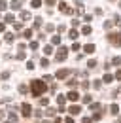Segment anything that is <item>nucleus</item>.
Returning <instances> with one entry per match:
<instances>
[{"label": "nucleus", "mask_w": 121, "mask_h": 123, "mask_svg": "<svg viewBox=\"0 0 121 123\" xmlns=\"http://www.w3.org/2000/svg\"><path fill=\"white\" fill-rule=\"evenodd\" d=\"M102 81H104V83H112V81H114V76L106 72V74H104V78H102Z\"/></svg>", "instance_id": "16"}, {"label": "nucleus", "mask_w": 121, "mask_h": 123, "mask_svg": "<svg viewBox=\"0 0 121 123\" xmlns=\"http://www.w3.org/2000/svg\"><path fill=\"white\" fill-rule=\"evenodd\" d=\"M10 8H12L13 12L21 10V2H19V0H12V2H10Z\"/></svg>", "instance_id": "9"}, {"label": "nucleus", "mask_w": 121, "mask_h": 123, "mask_svg": "<svg viewBox=\"0 0 121 123\" xmlns=\"http://www.w3.org/2000/svg\"><path fill=\"white\" fill-rule=\"evenodd\" d=\"M95 66H97V61H95V59H91V61L87 62V68L91 70V68H95Z\"/></svg>", "instance_id": "27"}, {"label": "nucleus", "mask_w": 121, "mask_h": 123, "mask_svg": "<svg viewBox=\"0 0 121 123\" xmlns=\"http://www.w3.org/2000/svg\"><path fill=\"white\" fill-rule=\"evenodd\" d=\"M79 112H81V106H78V104H72V106L68 108V114L70 116H78Z\"/></svg>", "instance_id": "8"}, {"label": "nucleus", "mask_w": 121, "mask_h": 123, "mask_svg": "<svg viewBox=\"0 0 121 123\" xmlns=\"http://www.w3.org/2000/svg\"><path fill=\"white\" fill-rule=\"evenodd\" d=\"M112 25H114V21H106V23H104V29H112Z\"/></svg>", "instance_id": "39"}, {"label": "nucleus", "mask_w": 121, "mask_h": 123, "mask_svg": "<svg viewBox=\"0 0 121 123\" xmlns=\"http://www.w3.org/2000/svg\"><path fill=\"white\" fill-rule=\"evenodd\" d=\"M66 98H68V100H72V102H78V100H79V93L72 89V91L66 95Z\"/></svg>", "instance_id": "7"}, {"label": "nucleus", "mask_w": 121, "mask_h": 123, "mask_svg": "<svg viewBox=\"0 0 121 123\" xmlns=\"http://www.w3.org/2000/svg\"><path fill=\"white\" fill-rule=\"evenodd\" d=\"M117 123H121V116H119V117H117Z\"/></svg>", "instance_id": "53"}, {"label": "nucleus", "mask_w": 121, "mask_h": 123, "mask_svg": "<svg viewBox=\"0 0 121 123\" xmlns=\"http://www.w3.org/2000/svg\"><path fill=\"white\" fill-rule=\"evenodd\" d=\"M95 49H97V47H95V44H87V46H83V51H85V53H95Z\"/></svg>", "instance_id": "11"}, {"label": "nucleus", "mask_w": 121, "mask_h": 123, "mask_svg": "<svg viewBox=\"0 0 121 123\" xmlns=\"http://www.w3.org/2000/svg\"><path fill=\"white\" fill-rule=\"evenodd\" d=\"M30 49H38V42H30Z\"/></svg>", "instance_id": "43"}, {"label": "nucleus", "mask_w": 121, "mask_h": 123, "mask_svg": "<svg viewBox=\"0 0 121 123\" xmlns=\"http://www.w3.org/2000/svg\"><path fill=\"white\" fill-rule=\"evenodd\" d=\"M40 25H42V17H36V19H34V27H36V29H38V27H40Z\"/></svg>", "instance_id": "32"}, {"label": "nucleus", "mask_w": 121, "mask_h": 123, "mask_svg": "<svg viewBox=\"0 0 121 123\" xmlns=\"http://www.w3.org/2000/svg\"><path fill=\"white\" fill-rule=\"evenodd\" d=\"M78 49H79V44H78V42H74V44H72V51H78Z\"/></svg>", "instance_id": "41"}, {"label": "nucleus", "mask_w": 121, "mask_h": 123, "mask_svg": "<svg viewBox=\"0 0 121 123\" xmlns=\"http://www.w3.org/2000/svg\"><path fill=\"white\" fill-rule=\"evenodd\" d=\"M30 6H32V8H40V6H42V0H32Z\"/></svg>", "instance_id": "22"}, {"label": "nucleus", "mask_w": 121, "mask_h": 123, "mask_svg": "<svg viewBox=\"0 0 121 123\" xmlns=\"http://www.w3.org/2000/svg\"><path fill=\"white\" fill-rule=\"evenodd\" d=\"M15 59H19V61H23V59H25V51H19V53H17V57H15Z\"/></svg>", "instance_id": "36"}, {"label": "nucleus", "mask_w": 121, "mask_h": 123, "mask_svg": "<svg viewBox=\"0 0 121 123\" xmlns=\"http://www.w3.org/2000/svg\"><path fill=\"white\" fill-rule=\"evenodd\" d=\"M110 114H112V116H117V114H119V106H117V104H112V106H110Z\"/></svg>", "instance_id": "14"}, {"label": "nucleus", "mask_w": 121, "mask_h": 123, "mask_svg": "<svg viewBox=\"0 0 121 123\" xmlns=\"http://www.w3.org/2000/svg\"><path fill=\"white\" fill-rule=\"evenodd\" d=\"M110 2H114V0H110Z\"/></svg>", "instance_id": "55"}, {"label": "nucleus", "mask_w": 121, "mask_h": 123, "mask_svg": "<svg viewBox=\"0 0 121 123\" xmlns=\"http://www.w3.org/2000/svg\"><path fill=\"white\" fill-rule=\"evenodd\" d=\"M6 8H8V2L6 0H0V12H6Z\"/></svg>", "instance_id": "23"}, {"label": "nucleus", "mask_w": 121, "mask_h": 123, "mask_svg": "<svg viewBox=\"0 0 121 123\" xmlns=\"http://www.w3.org/2000/svg\"><path fill=\"white\" fill-rule=\"evenodd\" d=\"M13 40H15L13 32H6V42H8V44H12V42H13Z\"/></svg>", "instance_id": "17"}, {"label": "nucleus", "mask_w": 121, "mask_h": 123, "mask_svg": "<svg viewBox=\"0 0 121 123\" xmlns=\"http://www.w3.org/2000/svg\"><path fill=\"white\" fill-rule=\"evenodd\" d=\"M93 87H95V89H100V87H102V81H100V80H95V81H93Z\"/></svg>", "instance_id": "21"}, {"label": "nucleus", "mask_w": 121, "mask_h": 123, "mask_svg": "<svg viewBox=\"0 0 121 123\" xmlns=\"http://www.w3.org/2000/svg\"><path fill=\"white\" fill-rule=\"evenodd\" d=\"M13 121H17V114H15V112H10V123H13Z\"/></svg>", "instance_id": "25"}, {"label": "nucleus", "mask_w": 121, "mask_h": 123, "mask_svg": "<svg viewBox=\"0 0 121 123\" xmlns=\"http://www.w3.org/2000/svg\"><path fill=\"white\" fill-rule=\"evenodd\" d=\"M44 123H49V121H44Z\"/></svg>", "instance_id": "54"}, {"label": "nucleus", "mask_w": 121, "mask_h": 123, "mask_svg": "<svg viewBox=\"0 0 121 123\" xmlns=\"http://www.w3.org/2000/svg\"><path fill=\"white\" fill-rule=\"evenodd\" d=\"M70 74H72V70H66V68H62V70H57L55 78H57V80H64V78H68Z\"/></svg>", "instance_id": "5"}, {"label": "nucleus", "mask_w": 121, "mask_h": 123, "mask_svg": "<svg viewBox=\"0 0 121 123\" xmlns=\"http://www.w3.org/2000/svg\"><path fill=\"white\" fill-rule=\"evenodd\" d=\"M72 27H74V29L79 27V19H72Z\"/></svg>", "instance_id": "38"}, {"label": "nucleus", "mask_w": 121, "mask_h": 123, "mask_svg": "<svg viewBox=\"0 0 121 123\" xmlns=\"http://www.w3.org/2000/svg\"><path fill=\"white\" fill-rule=\"evenodd\" d=\"M45 4H47V6H53V4H55V0H45Z\"/></svg>", "instance_id": "50"}, {"label": "nucleus", "mask_w": 121, "mask_h": 123, "mask_svg": "<svg viewBox=\"0 0 121 123\" xmlns=\"http://www.w3.org/2000/svg\"><path fill=\"white\" fill-rule=\"evenodd\" d=\"M106 38H108V42H110L112 46H115V47L121 46V34H119V32H110Z\"/></svg>", "instance_id": "2"}, {"label": "nucleus", "mask_w": 121, "mask_h": 123, "mask_svg": "<svg viewBox=\"0 0 121 123\" xmlns=\"http://www.w3.org/2000/svg\"><path fill=\"white\" fill-rule=\"evenodd\" d=\"M115 80H119V81H121V70H117V72H115Z\"/></svg>", "instance_id": "49"}, {"label": "nucleus", "mask_w": 121, "mask_h": 123, "mask_svg": "<svg viewBox=\"0 0 121 123\" xmlns=\"http://www.w3.org/2000/svg\"><path fill=\"white\" fill-rule=\"evenodd\" d=\"M6 31V25H4V23H0V32H4Z\"/></svg>", "instance_id": "51"}, {"label": "nucleus", "mask_w": 121, "mask_h": 123, "mask_svg": "<svg viewBox=\"0 0 121 123\" xmlns=\"http://www.w3.org/2000/svg\"><path fill=\"white\" fill-rule=\"evenodd\" d=\"M32 17H30V12H27V10H23L21 12V21H30Z\"/></svg>", "instance_id": "12"}, {"label": "nucleus", "mask_w": 121, "mask_h": 123, "mask_svg": "<svg viewBox=\"0 0 121 123\" xmlns=\"http://www.w3.org/2000/svg\"><path fill=\"white\" fill-rule=\"evenodd\" d=\"M6 123H10V121H6Z\"/></svg>", "instance_id": "56"}, {"label": "nucleus", "mask_w": 121, "mask_h": 123, "mask_svg": "<svg viewBox=\"0 0 121 123\" xmlns=\"http://www.w3.org/2000/svg\"><path fill=\"white\" fill-rule=\"evenodd\" d=\"M64 102H66V97H64V95H59V97H57V104H59L60 106V112H62V110H64Z\"/></svg>", "instance_id": "10"}, {"label": "nucleus", "mask_w": 121, "mask_h": 123, "mask_svg": "<svg viewBox=\"0 0 121 123\" xmlns=\"http://www.w3.org/2000/svg\"><path fill=\"white\" fill-rule=\"evenodd\" d=\"M100 117H102V114H100V112H97V114H95V116H93V117H91V119H93V121H98V119H100Z\"/></svg>", "instance_id": "33"}, {"label": "nucleus", "mask_w": 121, "mask_h": 123, "mask_svg": "<svg viewBox=\"0 0 121 123\" xmlns=\"http://www.w3.org/2000/svg\"><path fill=\"white\" fill-rule=\"evenodd\" d=\"M40 104H42V106H47V104H49V98H47V97H42V98H40Z\"/></svg>", "instance_id": "29"}, {"label": "nucleus", "mask_w": 121, "mask_h": 123, "mask_svg": "<svg viewBox=\"0 0 121 123\" xmlns=\"http://www.w3.org/2000/svg\"><path fill=\"white\" fill-rule=\"evenodd\" d=\"M23 36H25L27 40H30V38H32V31H30V29H27V31L23 32Z\"/></svg>", "instance_id": "24"}, {"label": "nucleus", "mask_w": 121, "mask_h": 123, "mask_svg": "<svg viewBox=\"0 0 121 123\" xmlns=\"http://www.w3.org/2000/svg\"><path fill=\"white\" fill-rule=\"evenodd\" d=\"M68 87H78V80H68Z\"/></svg>", "instance_id": "28"}, {"label": "nucleus", "mask_w": 121, "mask_h": 123, "mask_svg": "<svg viewBox=\"0 0 121 123\" xmlns=\"http://www.w3.org/2000/svg\"><path fill=\"white\" fill-rule=\"evenodd\" d=\"M19 93H23V95H27L29 89H27V85H19Z\"/></svg>", "instance_id": "31"}, {"label": "nucleus", "mask_w": 121, "mask_h": 123, "mask_svg": "<svg viewBox=\"0 0 121 123\" xmlns=\"http://www.w3.org/2000/svg\"><path fill=\"white\" fill-rule=\"evenodd\" d=\"M57 31H59V32H64V31H66V27H64V25H59V27H57Z\"/></svg>", "instance_id": "45"}, {"label": "nucleus", "mask_w": 121, "mask_h": 123, "mask_svg": "<svg viewBox=\"0 0 121 123\" xmlns=\"http://www.w3.org/2000/svg\"><path fill=\"white\" fill-rule=\"evenodd\" d=\"M21 112H23L25 117H30V116H32V108H30L29 102H23V104H21Z\"/></svg>", "instance_id": "4"}, {"label": "nucleus", "mask_w": 121, "mask_h": 123, "mask_svg": "<svg viewBox=\"0 0 121 123\" xmlns=\"http://www.w3.org/2000/svg\"><path fill=\"white\" fill-rule=\"evenodd\" d=\"M45 81L44 80H32L30 81V95L32 97H40V95H44L45 93Z\"/></svg>", "instance_id": "1"}, {"label": "nucleus", "mask_w": 121, "mask_h": 123, "mask_svg": "<svg viewBox=\"0 0 121 123\" xmlns=\"http://www.w3.org/2000/svg\"><path fill=\"white\" fill-rule=\"evenodd\" d=\"M91 112H95V114H97V112H100V110H102V106H100V104H98V102H93V104H91V108H89Z\"/></svg>", "instance_id": "13"}, {"label": "nucleus", "mask_w": 121, "mask_h": 123, "mask_svg": "<svg viewBox=\"0 0 121 123\" xmlns=\"http://www.w3.org/2000/svg\"><path fill=\"white\" fill-rule=\"evenodd\" d=\"M51 42H53V44H60V36H53Z\"/></svg>", "instance_id": "37"}, {"label": "nucleus", "mask_w": 121, "mask_h": 123, "mask_svg": "<svg viewBox=\"0 0 121 123\" xmlns=\"http://www.w3.org/2000/svg\"><path fill=\"white\" fill-rule=\"evenodd\" d=\"M44 51H45V55H51V53H53V47H51V46H45Z\"/></svg>", "instance_id": "30"}, {"label": "nucleus", "mask_w": 121, "mask_h": 123, "mask_svg": "<svg viewBox=\"0 0 121 123\" xmlns=\"http://www.w3.org/2000/svg\"><path fill=\"white\" fill-rule=\"evenodd\" d=\"M4 19H6V23H15V17L12 15V13H8V15L4 17Z\"/></svg>", "instance_id": "20"}, {"label": "nucleus", "mask_w": 121, "mask_h": 123, "mask_svg": "<svg viewBox=\"0 0 121 123\" xmlns=\"http://www.w3.org/2000/svg\"><path fill=\"white\" fill-rule=\"evenodd\" d=\"M91 32H93V29H91L89 25H85V27H83V29H81V34H83V36H89Z\"/></svg>", "instance_id": "15"}, {"label": "nucleus", "mask_w": 121, "mask_h": 123, "mask_svg": "<svg viewBox=\"0 0 121 123\" xmlns=\"http://www.w3.org/2000/svg\"><path fill=\"white\" fill-rule=\"evenodd\" d=\"M112 64H114V66H119V64H121V57H114Z\"/></svg>", "instance_id": "26"}, {"label": "nucleus", "mask_w": 121, "mask_h": 123, "mask_svg": "<svg viewBox=\"0 0 121 123\" xmlns=\"http://www.w3.org/2000/svg\"><path fill=\"white\" fill-rule=\"evenodd\" d=\"M45 114H47V116H55V114H57V110H55V108H51V106H47Z\"/></svg>", "instance_id": "19"}, {"label": "nucleus", "mask_w": 121, "mask_h": 123, "mask_svg": "<svg viewBox=\"0 0 121 123\" xmlns=\"http://www.w3.org/2000/svg\"><path fill=\"white\" fill-rule=\"evenodd\" d=\"M81 123H93V119H91V117H83V119H81Z\"/></svg>", "instance_id": "47"}, {"label": "nucleus", "mask_w": 121, "mask_h": 123, "mask_svg": "<svg viewBox=\"0 0 121 123\" xmlns=\"http://www.w3.org/2000/svg\"><path fill=\"white\" fill-rule=\"evenodd\" d=\"M91 19H93V15H83V21H87V23H89Z\"/></svg>", "instance_id": "48"}, {"label": "nucleus", "mask_w": 121, "mask_h": 123, "mask_svg": "<svg viewBox=\"0 0 121 123\" xmlns=\"http://www.w3.org/2000/svg\"><path fill=\"white\" fill-rule=\"evenodd\" d=\"M66 55H68V47L60 46V47H59V51H57V55H55V59L60 62V61H64V59H66Z\"/></svg>", "instance_id": "3"}, {"label": "nucleus", "mask_w": 121, "mask_h": 123, "mask_svg": "<svg viewBox=\"0 0 121 123\" xmlns=\"http://www.w3.org/2000/svg\"><path fill=\"white\" fill-rule=\"evenodd\" d=\"M40 64H42V66H44V68H47V66H49V61H47V59H42V61H40Z\"/></svg>", "instance_id": "34"}, {"label": "nucleus", "mask_w": 121, "mask_h": 123, "mask_svg": "<svg viewBox=\"0 0 121 123\" xmlns=\"http://www.w3.org/2000/svg\"><path fill=\"white\" fill-rule=\"evenodd\" d=\"M59 10L62 12V13H66V15H74V10H72V8H68L64 2H60V4H59Z\"/></svg>", "instance_id": "6"}, {"label": "nucleus", "mask_w": 121, "mask_h": 123, "mask_svg": "<svg viewBox=\"0 0 121 123\" xmlns=\"http://www.w3.org/2000/svg\"><path fill=\"white\" fill-rule=\"evenodd\" d=\"M83 102H85V104H91V95H83Z\"/></svg>", "instance_id": "35"}, {"label": "nucleus", "mask_w": 121, "mask_h": 123, "mask_svg": "<svg viewBox=\"0 0 121 123\" xmlns=\"http://www.w3.org/2000/svg\"><path fill=\"white\" fill-rule=\"evenodd\" d=\"M55 123H62V119H60V117H55Z\"/></svg>", "instance_id": "52"}, {"label": "nucleus", "mask_w": 121, "mask_h": 123, "mask_svg": "<svg viewBox=\"0 0 121 123\" xmlns=\"http://www.w3.org/2000/svg\"><path fill=\"white\" fill-rule=\"evenodd\" d=\"M68 36H70V38H72V40H76V38H78V36H79V32L76 31V29H72V31L68 32Z\"/></svg>", "instance_id": "18"}, {"label": "nucleus", "mask_w": 121, "mask_h": 123, "mask_svg": "<svg viewBox=\"0 0 121 123\" xmlns=\"http://www.w3.org/2000/svg\"><path fill=\"white\" fill-rule=\"evenodd\" d=\"M64 123H74V117H72V116H68V117L64 119Z\"/></svg>", "instance_id": "44"}, {"label": "nucleus", "mask_w": 121, "mask_h": 123, "mask_svg": "<svg viewBox=\"0 0 121 123\" xmlns=\"http://www.w3.org/2000/svg\"><path fill=\"white\" fill-rule=\"evenodd\" d=\"M45 31H47V32H53V31H55V27H53V25H45Z\"/></svg>", "instance_id": "40"}, {"label": "nucleus", "mask_w": 121, "mask_h": 123, "mask_svg": "<svg viewBox=\"0 0 121 123\" xmlns=\"http://www.w3.org/2000/svg\"><path fill=\"white\" fill-rule=\"evenodd\" d=\"M13 29H15V31H21V29H23V25H21V23H15Z\"/></svg>", "instance_id": "42"}, {"label": "nucleus", "mask_w": 121, "mask_h": 123, "mask_svg": "<svg viewBox=\"0 0 121 123\" xmlns=\"http://www.w3.org/2000/svg\"><path fill=\"white\" fill-rule=\"evenodd\" d=\"M27 68H29V70H32V68H34V62L29 61V62H27Z\"/></svg>", "instance_id": "46"}]
</instances>
